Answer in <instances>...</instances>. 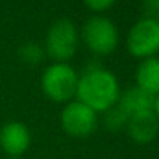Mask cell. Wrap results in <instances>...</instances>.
<instances>
[{"mask_svg": "<svg viewBox=\"0 0 159 159\" xmlns=\"http://www.w3.org/2000/svg\"><path fill=\"white\" fill-rule=\"evenodd\" d=\"M136 82L139 88L144 91L158 96L159 94V59L158 57H148L145 59L138 71H136Z\"/></svg>", "mask_w": 159, "mask_h": 159, "instance_id": "30bf717a", "label": "cell"}, {"mask_svg": "<svg viewBox=\"0 0 159 159\" xmlns=\"http://www.w3.org/2000/svg\"><path fill=\"white\" fill-rule=\"evenodd\" d=\"M76 94L79 102L90 107L93 111H105L116 105L119 99V84L113 73L99 65H90L79 77Z\"/></svg>", "mask_w": 159, "mask_h": 159, "instance_id": "6da1fadb", "label": "cell"}, {"mask_svg": "<svg viewBox=\"0 0 159 159\" xmlns=\"http://www.w3.org/2000/svg\"><path fill=\"white\" fill-rule=\"evenodd\" d=\"M130 138L138 144L152 142L159 133V119L153 111L139 113L128 117L127 127Z\"/></svg>", "mask_w": 159, "mask_h": 159, "instance_id": "52a82bcc", "label": "cell"}, {"mask_svg": "<svg viewBox=\"0 0 159 159\" xmlns=\"http://www.w3.org/2000/svg\"><path fill=\"white\" fill-rule=\"evenodd\" d=\"M85 5L88 8H91L93 11H105L108 8L113 6V3L116 0H84Z\"/></svg>", "mask_w": 159, "mask_h": 159, "instance_id": "5bb4252c", "label": "cell"}, {"mask_svg": "<svg viewBox=\"0 0 159 159\" xmlns=\"http://www.w3.org/2000/svg\"><path fill=\"white\" fill-rule=\"evenodd\" d=\"M77 50V30L73 22L62 19L54 22L47 34V53L53 59L63 60L71 59Z\"/></svg>", "mask_w": 159, "mask_h": 159, "instance_id": "3957f363", "label": "cell"}, {"mask_svg": "<svg viewBox=\"0 0 159 159\" xmlns=\"http://www.w3.org/2000/svg\"><path fill=\"white\" fill-rule=\"evenodd\" d=\"M127 47L136 57H153L159 51V22L141 19L128 33Z\"/></svg>", "mask_w": 159, "mask_h": 159, "instance_id": "5b68a950", "label": "cell"}, {"mask_svg": "<svg viewBox=\"0 0 159 159\" xmlns=\"http://www.w3.org/2000/svg\"><path fill=\"white\" fill-rule=\"evenodd\" d=\"M102 122H104V127L108 131H119V130H124L127 127L128 116L117 105H113L111 108L104 111Z\"/></svg>", "mask_w": 159, "mask_h": 159, "instance_id": "8fae6325", "label": "cell"}, {"mask_svg": "<svg viewBox=\"0 0 159 159\" xmlns=\"http://www.w3.org/2000/svg\"><path fill=\"white\" fill-rule=\"evenodd\" d=\"M142 12L145 19L159 22V0H142Z\"/></svg>", "mask_w": 159, "mask_h": 159, "instance_id": "4fadbf2b", "label": "cell"}, {"mask_svg": "<svg viewBox=\"0 0 159 159\" xmlns=\"http://www.w3.org/2000/svg\"><path fill=\"white\" fill-rule=\"evenodd\" d=\"M30 131L22 122H9L0 131V145L11 156H20L30 147Z\"/></svg>", "mask_w": 159, "mask_h": 159, "instance_id": "ba28073f", "label": "cell"}, {"mask_svg": "<svg viewBox=\"0 0 159 159\" xmlns=\"http://www.w3.org/2000/svg\"><path fill=\"white\" fill-rule=\"evenodd\" d=\"M153 104H155V96L144 91L139 87L127 88L122 94H119V99H117V107L128 117L139 113L153 111Z\"/></svg>", "mask_w": 159, "mask_h": 159, "instance_id": "9c48e42d", "label": "cell"}, {"mask_svg": "<svg viewBox=\"0 0 159 159\" xmlns=\"http://www.w3.org/2000/svg\"><path fill=\"white\" fill-rule=\"evenodd\" d=\"M153 113L156 114V117L159 119V94L155 96V104H153Z\"/></svg>", "mask_w": 159, "mask_h": 159, "instance_id": "9a60e30c", "label": "cell"}, {"mask_svg": "<svg viewBox=\"0 0 159 159\" xmlns=\"http://www.w3.org/2000/svg\"><path fill=\"white\" fill-rule=\"evenodd\" d=\"M43 54H45L43 48L36 42H28V43L22 45L19 50V57L26 65H37L39 62H42Z\"/></svg>", "mask_w": 159, "mask_h": 159, "instance_id": "7c38bea8", "label": "cell"}, {"mask_svg": "<svg viewBox=\"0 0 159 159\" xmlns=\"http://www.w3.org/2000/svg\"><path fill=\"white\" fill-rule=\"evenodd\" d=\"M79 76L66 63H54L42 76V90L54 102L70 101L77 90Z\"/></svg>", "mask_w": 159, "mask_h": 159, "instance_id": "7a4b0ae2", "label": "cell"}, {"mask_svg": "<svg viewBox=\"0 0 159 159\" xmlns=\"http://www.w3.org/2000/svg\"><path fill=\"white\" fill-rule=\"evenodd\" d=\"M84 42L94 54H110L117 47V30L105 17H91L84 25Z\"/></svg>", "mask_w": 159, "mask_h": 159, "instance_id": "277c9868", "label": "cell"}, {"mask_svg": "<svg viewBox=\"0 0 159 159\" xmlns=\"http://www.w3.org/2000/svg\"><path fill=\"white\" fill-rule=\"evenodd\" d=\"M60 122L63 130L74 138H85L98 127V116L90 107L82 102H70L63 108Z\"/></svg>", "mask_w": 159, "mask_h": 159, "instance_id": "8992f818", "label": "cell"}]
</instances>
